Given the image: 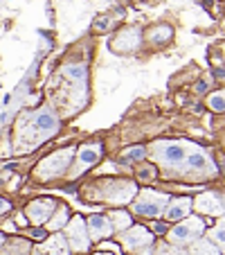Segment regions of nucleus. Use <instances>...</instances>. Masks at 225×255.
Returning <instances> with one entry per match:
<instances>
[{
  "mask_svg": "<svg viewBox=\"0 0 225 255\" xmlns=\"http://www.w3.org/2000/svg\"><path fill=\"white\" fill-rule=\"evenodd\" d=\"M138 188L131 181H99L92 192V197L99 201H108V203H129L135 199Z\"/></svg>",
  "mask_w": 225,
  "mask_h": 255,
  "instance_id": "f257e3e1",
  "label": "nucleus"
},
{
  "mask_svg": "<svg viewBox=\"0 0 225 255\" xmlns=\"http://www.w3.org/2000/svg\"><path fill=\"white\" fill-rule=\"evenodd\" d=\"M192 149V144L187 142H173V140H158V142L151 147V156H153L158 163L167 165V167H182L185 158Z\"/></svg>",
  "mask_w": 225,
  "mask_h": 255,
  "instance_id": "f03ea898",
  "label": "nucleus"
},
{
  "mask_svg": "<svg viewBox=\"0 0 225 255\" xmlns=\"http://www.w3.org/2000/svg\"><path fill=\"white\" fill-rule=\"evenodd\" d=\"M203 233H205V222L203 219H198V217H185V219H180L167 233V240L171 246H180L182 249V246H189L194 240H198Z\"/></svg>",
  "mask_w": 225,
  "mask_h": 255,
  "instance_id": "7ed1b4c3",
  "label": "nucleus"
},
{
  "mask_svg": "<svg viewBox=\"0 0 225 255\" xmlns=\"http://www.w3.org/2000/svg\"><path fill=\"white\" fill-rule=\"evenodd\" d=\"M72 158H75V149H72V147L59 149V151H54V154L45 156V158L39 163V167H36V176H39L41 181H52V178H57V176H61V174L68 172Z\"/></svg>",
  "mask_w": 225,
  "mask_h": 255,
  "instance_id": "20e7f679",
  "label": "nucleus"
},
{
  "mask_svg": "<svg viewBox=\"0 0 225 255\" xmlns=\"http://www.w3.org/2000/svg\"><path fill=\"white\" fill-rule=\"evenodd\" d=\"M25 131L32 133L34 140H43V138H50V135L57 133L59 131V118H57V113H54L52 106H41L39 111H34Z\"/></svg>",
  "mask_w": 225,
  "mask_h": 255,
  "instance_id": "39448f33",
  "label": "nucleus"
},
{
  "mask_svg": "<svg viewBox=\"0 0 225 255\" xmlns=\"http://www.w3.org/2000/svg\"><path fill=\"white\" fill-rule=\"evenodd\" d=\"M169 203V197L164 192H155V190H140L135 201L131 203V210L140 217H160Z\"/></svg>",
  "mask_w": 225,
  "mask_h": 255,
  "instance_id": "423d86ee",
  "label": "nucleus"
},
{
  "mask_svg": "<svg viewBox=\"0 0 225 255\" xmlns=\"http://www.w3.org/2000/svg\"><path fill=\"white\" fill-rule=\"evenodd\" d=\"M66 240L72 253H86L90 246V237H88L86 222L81 217H72V222L66 224Z\"/></svg>",
  "mask_w": 225,
  "mask_h": 255,
  "instance_id": "0eeeda50",
  "label": "nucleus"
},
{
  "mask_svg": "<svg viewBox=\"0 0 225 255\" xmlns=\"http://www.w3.org/2000/svg\"><path fill=\"white\" fill-rule=\"evenodd\" d=\"M185 167L189 169L192 174H203V176H210V174H216V165L214 160L210 158V154L207 151H203L201 147H192L189 149V154H187L185 158Z\"/></svg>",
  "mask_w": 225,
  "mask_h": 255,
  "instance_id": "6e6552de",
  "label": "nucleus"
},
{
  "mask_svg": "<svg viewBox=\"0 0 225 255\" xmlns=\"http://www.w3.org/2000/svg\"><path fill=\"white\" fill-rule=\"evenodd\" d=\"M120 242L126 251H133V253H140L142 249H149L151 242H153V235L142 226H131L129 231H124L120 235Z\"/></svg>",
  "mask_w": 225,
  "mask_h": 255,
  "instance_id": "1a4fd4ad",
  "label": "nucleus"
},
{
  "mask_svg": "<svg viewBox=\"0 0 225 255\" xmlns=\"http://www.w3.org/2000/svg\"><path fill=\"white\" fill-rule=\"evenodd\" d=\"M101 154H104V149H101L99 142H92V144H83V147H79L77 151V160H75V169H72L70 176L77 178L81 172H86V169H90L92 165L97 163V160L101 158Z\"/></svg>",
  "mask_w": 225,
  "mask_h": 255,
  "instance_id": "9d476101",
  "label": "nucleus"
},
{
  "mask_svg": "<svg viewBox=\"0 0 225 255\" xmlns=\"http://www.w3.org/2000/svg\"><path fill=\"white\" fill-rule=\"evenodd\" d=\"M57 210V201L54 199H36V201H29L25 208V215L32 224H45L52 217V212Z\"/></svg>",
  "mask_w": 225,
  "mask_h": 255,
  "instance_id": "9b49d317",
  "label": "nucleus"
},
{
  "mask_svg": "<svg viewBox=\"0 0 225 255\" xmlns=\"http://www.w3.org/2000/svg\"><path fill=\"white\" fill-rule=\"evenodd\" d=\"M198 212L203 215H212V217H221L225 212V194L221 192H203L201 197L194 201Z\"/></svg>",
  "mask_w": 225,
  "mask_h": 255,
  "instance_id": "f8f14e48",
  "label": "nucleus"
},
{
  "mask_svg": "<svg viewBox=\"0 0 225 255\" xmlns=\"http://www.w3.org/2000/svg\"><path fill=\"white\" fill-rule=\"evenodd\" d=\"M70 246H68V240L66 235H59V233H54L50 240L41 242V244H36L32 249V255H70Z\"/></svg>",
  "mask_w": 225,
  "mask_h": 255,
  "instance_id": "ddd939ff",
  "label": "nucleus"
},
{
  "mask_svg": "<svg viewBox=\"0 0 225 255\" xmlns=\"http://www.w3.org/2000/svg\"><path fill=\"white\" fill-rule=\"evenodd\" d=\"M194 201L189 197H176V199H169L167 208H164L162 215L167 217L169 222H180L185 217H189V210H192Z\"/></svg>",
  "mask_w": 225,
  "mask_h": 255,
  "instance_id": "4468645a",
  "label": "nucleus"
},
{
  "mask_svg": "<svg viewBox=\"0 0 225 255\" xmlns=\"http://www.w3.org/2000/svg\"><path fill=\"white\" fill-rule=\"evenodd\" d=\"M86 228H88V237L95 242L106 240V237L113 233V224H110V219L104 215H92L86 222Z\"/></svg>",
  "mask_w": 225,
  "mask_h": 255,
  "instance_id": "2eb2a0df",
  "label": "nucleus"
},
{
  "mask_svg": "<svg viewBox=\"0 0 225 255\" xmlns=\"http://www.w3.org/2000/svg\"><path fill=\"white\" fill-rule=\"evenodd\" d=\"M140 39H142L140 29H135V27L124 29V32H120L115 36V41H113V50H115V52H129V50H135L140 45Z\"/></svg>",
  "mask_w": 225,
  "mask_h": 255,
  "instance_id": "dca6fc26",
  "label": "nucleus"
},
{
  "mask_svg": "<svg viewBox=\"0 0 225 255\" xmlns=\"http://www.w3.org/2000/svg\"><path fill=\"white\" fill-rule=\"evenodd\" d=\"M187 255H223L219 249H216L214 244H212L210 240H203V237H198V240H194L192 244H189V251H187Z\"/></svg>",
  "mask_w": 225,
  "mask_h": 255,
  "instance_id": "f3484780",
  "label": "nucleus"
},
{
  "mask_svg": "<svg viewBox=\"0 0 225 255\" xmlns=\"http://www.w3.org/2000/svg\"><path fill=\"white\" fill-rule=\"evenodd\" d=\"M2 255H32V246H29V242L27 240H18L16 237L11 244H2Z\"/></svg>",
  "mask_w": 225,
  "mask_h": 255,
  "instance_id": "a211bd4d",
  "label": "nucleus"
},
{
  "mask_svg": "<svg viewBox=\"0 0 225 255\" xmlns=\"http://www.w3.org/2000/svg\"><path fill=\"white\" fill-rule=\"evenodd\" d=\"M68 217H70V212H68L66 206H57V210L52 212V217H50V222H48V228L50 231H61V228H66L68 224Z\"/></svg>",
  "mask_w": 225,
  "mask_h": 255,
  "instance_id": "6ab92c4d",
  "label": "nucleus"
},
{
  "mask_svg": "<svg viewBox=\"0 0 225 255\" xmlns=\"http://www.w3.org/2000/svg\"><path fill=\"white\" fill-rule=\"evenodd\" d=\"M207 240H210L221 253H225V219H221L212 231H207Z\"/></svg>",
  "mask_w": 225,
  "mask_h": 255,
  "instance_id": "aec40b11",
  "label": "nucleus"
},
{
  "mask_svg": "<svg viewBox=\"0 0 225 255\" xmlns=\"http://www.w3.org/2000/svg\"><path fill=\"white\" fill-rule=\"evenodd\" d=\"M110 224H113V231H129L131 228V215L124 210H115V212H110Z\"/></svg>",
  "mask_w": 225,
  "mask_h": 255,
  "instance_id": "412c9836",
  "label": "nucleus"
},
{
  "mask_svg": "<svg viewBox=\"0 0 225 255\" xmlns=\"http://www.w3.org/2000/svg\"><path fill=\"white\" fill-rule=\"evenodd\" d=\"M207 106L212 111H225V91H219V93H212L207 97Z\"/></svg>",
  "mask_w": 225,
  "mask_h": 255,
  "instance_id": "4be33fe9",
  "label": "nucleus"
},
{
  "mask_svg": "<svg viewBox=\"0 0 225 255\" xmlns=\"http://www.w3.org/2000/svg\"><path fill=\"white\" fill-rule=\"evenodd\" d=\"M147 154H149L147 147H138V144H135V147H129V149L124 151V156H122V158H124V160H142Z\"/></svg>",
  "mask_w": 225,
  "mask_h": 255,
  "instance_id": "5701e85b",
  "label": "nucleus"
},
{
  "mask_svg": "<svg viewBox=\"0 0 225 255\" xmlns=\"http://www.w3.org/2000/svg\"><path fill=\"white\" fill-rule=\"evenodd\" d=\"M66 75L72 79V82H83V79H86V68L83 66H68Z\"/></svg>",
  "mask_w": 225,
  "mask_h": 255,
  "instance_id": "b1692460",
  "label": "nucleus"
},
{
  "mask_svg": "<svg viewBox=\"0 0 225 255\" xmlns=\"http://www.w3.org/2000/svg\"><path fill=\"white\" fill-rule=\"evenodd\" d=\"M153 255H187V251H182L180 246H171V244H160L155 249Z\"/></svg>",
  "mask_w": 225,
  "mask_h": 255,
  "instance_id": "393cba45",
  "label": "nucleus"
},
{
  "mask_svg": "<svg viewBox=\"0 0 225 255\" xmlns=\"http://www.w3.org/2000/svg\"><path fill=\"white\" fill-rule=\"evenodd\" d=\"M155 172H158V169H155L153 165H142V167H138L140 181H151V178H155Z\"/></svg>",
  "mask_w": 225,
  "mask_h": 255,
  "instance_id": "a878e982",
  "label": "nucleus"
},
{
  "mask_svg": "<svg viewBox=\"0 0 225 255\" xmlns=\"http://www.w3.org/2000/svg\"><path fill=\"white\" fill-rule=\"evenodd\" d=\"M169 36H171V29L169 27H160V29H153V32H151V41H153V43H162V41H167Z\"/></svg>",
  "mask_w": 225,
  "mask_h": 255,
  "instance_id": "bb28decb",
  "label": "nucleus"
},
{
  "mask_svg": "<svg viewBox=\"0 0 225 255\" xmlns=\"http://www.w3.org/2000/svg\"><path fill=\"white\" fill-rule=\"evenodd\" d=\"M9 201H7V199H2V197H0V215H2V212H7V210H9Z\"/></svg>",
  "mask_w": 225,
  "mask_h": 255,
  "instance_id": "cd10ccee",
  "label": "nucleus"
},
{
  "mask_svg": "<svg viewBox=\"0 0 225 255\" xmlns=\"http://www.w3.org/2000/svg\"><path fill=\"white\" fill-rule=\"evenodd\" d=\"M2 244H5V235L0 233V249H2Z\"/></svg>",
  "mask_w": 225,
  "mask_h": 255,
  "instance_id": "c85d7f7f",
  "label": "nucleus"
},
{
  "mask_svg": "<svg viewBox=\"0 0 225 255\" xmlns=\"http://www.w3.org/2000/svg\"><path fill=\"white\" fill-rule=\"evenodd\" d=\"M97 255H110V253H97Z\"/></svg>",
  "mask_w": 225,
  "mask_h": 255,
  "instance_id": "c756f323",
  "label": "nucleus"
}]
</instances>
